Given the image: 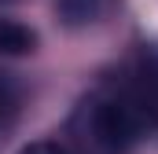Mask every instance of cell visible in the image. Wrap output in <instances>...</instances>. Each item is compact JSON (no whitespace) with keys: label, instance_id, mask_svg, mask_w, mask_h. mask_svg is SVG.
Segmentation results:
<instances>
[{"label":"cell","instance_id":"cell-4","mask_svg":"<svg viewBox=\"0 0 158 154\" xmlns=\"http://www.w3.org/2000/svg\"><path fill=\"white\" fill-rule=\"evenodd\" d=\"M19 103H22V88H19V81L7 74H0V121H7V117L19 110Z\"/></svg>","mask_w":158,"mask_h":154},{"label":"cell","instance_id":"cell-2","mask_svg":"<svg viewBox=\"0 0 158 154\" xmlns=\"http://www.w3.org/2000/svg\"><path fill=\"white\" fill-rule=\"evenodd\" d=\"M37 48V33L22 22L0 18V55H30Z\"/></svg>","mask_w":158,"mask_h":154},{"label":"cell","instance_id":"cell-5","mask_svg":"<svg viewBox=\"0 0 158 154\" xmlns=\"http://www.w3.org/2000/svg\"><path fill=\"white\" fill-rule=\"evenodd\" d=\"M19 154H70L63 143H55V140H37V143H30V147H22Z\"/></svg>","mask_w":158,"mask_h":154},{"label":"cell","instance_id":"cell-3","mask_svg":"<svg viewBox=\"0 0 158 154\" xmlns=\"http://www.w3.org/2000/svg\"><path fill=\"white\" fill-rule=\"evenodd\" d=\"M55 4H59L63 18H66L70 26H85V22L99 18L103 7H107V0H55Z\"/></svg>","mask_w":158,"mask_h":154},{"label":"cell","instance_id":"cell-1","mask_svg":"<svg viewBox=\"0 0 158 154\" xmlns=\"http://www.w3.org/2000/svg\"><path fill=\"white\" fill-rule=\"evenodd\" d=\"M77 125H81L85 143H92L96 151H103V154L129 151V147H136L155 128V121L147 114V103H143V95L136 92L132 81L99 88L81 107Z\"/></svg>","mask_w":158,"mask_h":154}]
</instances>
